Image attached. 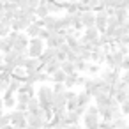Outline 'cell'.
<instances>
[{
  "mask_svg": "<svg viewBox=\"0 0 129 129\" xmlns=\"http://www.w3.org/2000/svg\"><path fill=\"white\" fill-rule=\"evenodd\" d=\"M117 43H118V44H125V46H129V34H124V36H120Z\"/></svg>",
  "mask_w": 129,
  "mask_h": 129,
  "instance_id": "40",
  "label": "cell"
},
{
  "mask_svg": "<svg viewBox=\"0 0 129 129\" xmlns=\"http://www.w3.org/2000/svg\"><path fill=\"white\" fill-rule=\"evenodd\" d=\"M111 124H113V129H129V122L124 118V115L115 118V120H111Z\"/></svg>",
  "mask_w": 129,
  "mask_h": 129,
  "instance_id": "21",
  "label": "cell"
},
{
  "mask_svg": "<svg viewBox=\"0 0 129 129\" xmlns=\"http://www.w3.org/2000/svg\"><path fill=\"white\" fill-rule=\"evenodd\" d=\"M66 76H67V74H66L62 69H58V71H55V73L51 74V81H53V83H64Z\"/></svg>",
  "mask_w": 129,
  "mask_h": 129,
  "instance_id": "28",
  "label": "cell"
},
{
  "mask_svg": "<svg viewBox=\"0 0 129 129\" xmlns=\"http://www.w3.org/2000/svg\"><path fill=\"white\" fill-rule=\"evenodd\" d=\"M0 95H2V92H0Z\"/></svg>",
  "mask_w": 129,
  "mask_h": 129,
  "instance_id": "56",
  "label": "cell"
},
{
  "mask_svg": "<svg viewBox=\"0 0 129 129\" xmlns=\"http://www.w3.org/2000/svg\"><path fill=\"white\" fill-rule=\"evenodd\" d=\"M85 80H87V76H81V74L78 73V76H76V87H83Z\"/></svg>",
  "mask_w": 129,
  "mask_h": 129,
  "instance_id": "43",
  "label": "cell"
},
{
  "mask_svg": "<svg viewBox=\"0 0 129 129\" xmlns=\"http://www.w3.org/2000/svg\"><path fill=\"white\" fill-rule=\"evenodd\" d=\"M50 13H48V7H46V4L44 2H41L39 6H37V9H36V16L41 20V18H46Z\"/></svg>",
  "mask_w": 129,
  "mask_h": 129,
  "instance_id": "26",
  "label": "cell"
},
{
  "mask_svg": "<svg viewBox=\"0 0 129 129\" xmlns=\"http://www.w3.org/2000/svg\"><path fill=\"white\" fill-rule=\"evenodd\" d=\"M74 67H76V73H80V74H87L88 60H81V58H78V60L74 62Z\"/></svg>",
  "mask_w": 129,
  "mask_h": 129,
  "instance_id": "20",
  "label": "cell"
},
{
  "mask_svg": "<svg viewBox=\"0 0 129 129\" xmlns=\"http://www.w3.org/2000/svg\"><path fill=\"white\" fill-rule=\"evenodd\" d=\"M120 113L124 115V117H129V99H125V101H122L120 104Z\"/></svg>",
  "mask_w": 129,
  "mask_h": 129,
  "instance_id": "33",
  "label": "cell"
},
{
  "mask_svg": "<svg viewBox=\"0 0 129 129\" xmlns=\"http://www.w3.org/2000/svg\"><path fill=\"white\" fill-rule=\"evenodd\" d=\"M66 60H69V62H76V60H78V55H76V53H74V51L71 50V51L67 53V57H66Z\"/></svg>",
  "mask_w": 129,
  "mask_h": 129,
  "instance_id": "42",
  "label": "cell"
},
{
  "mask_svg": "<svg viewBox=\"0 0 129 129\" xmlns=\"http://www.w3.org/2000/svg\"><path fill=\"white\" fill-rule=\"evenodd\" d=\"M28 39H30V37H28L25 32H20V34H18V37H16V41L13 43V50H14V51H18V53H21V55H27Z\"/></svg>",
  "mask_w": 129,
  "mask_h": 129,
  "instance_id": "5",
  "label": "cell"
},
{
  "mask_svg": "<svg viewBox=\"0 0 129 129\" xmlns=\"http://www.w3.org/2000/svg\"><path fill=\"white\" fill-rule=\"evenodd\" d=\"M41 28H43V21L37 18L34 23H30V25L25 28V34H27L28 37H39V32H41Z\"/></svg>",
  "mask_w": 129,
  "mask_h": 129,
  "instance_id": "10",
  "label": "cell"
},
{
  "mask_svg": "<svg viewBox=\"0 0 129 129\" xmlns=\"http://www.w3.org/2000/svg\"><path fill=\"white\" fill-rule=\"evenodd\" d=\"M55 55H57V48H44V51L39 55V62L43 64V67H44V64H48L51 58H57Z\"/></svg>",
  "mask_w": 129,
  "mask_h": 129,
  "instance_id": "13",
  "label": "cell"
},
{
  "mask_svg": "<svg viewBox=\"0 0 129 129\" xmlns=\"http://www.w3.org/2000/svg\"><path fill=\"white\" fill-rule=\"evenodd\" d=\"M0 129H14V125H13V124H7V125H2Z\"/></svg>",
  "mask_w": 129,
  "mask_h": 129,
  "instance_id": "47",
  "label": "cell"
},
{
  "mask_svg": "<svg viewBox=\"0 0 129 129\" xmlns=\"http://www.w3.org/2000/svg\"><path fill=\"white\" fill-rule=\"evenodd\" d=\"M118 27H120L118 20H117L115 16H108V23H106V28H108V30H115V28H118Z\"/></svg>",
  "mask_w": 129,
  "mask_h": 129,
  "instance_id": "31",
  "label": "cell"
},
{
  "mask_svg": "<svg viewBox=\"0 0 129 129\" xmlns=\"http://www.w3.org/2000/svg\"><path fill=\"white\" fill-rule=\"evenodd\" d=\"M66 92V90H64ZM64 92H58V94H53V99H51V111L57 113V111H64L66 110V94Z\"/></svg>",
  "mask_w": 129,
  "mask_h": 129,
  "instance_id": "6",
  "label": "cell"
},
{
  "mask_svg": "<svg viewBox=\"0 0 129 129\" xmlns=\"http://www.w3.org/2000/svg\"><path fill=\"white\" fill-rule=\"evenodd\" d=\"M13 50V46H11V43H9V39L7 37H0V53H7V51H11Z\"/></svg>",
  "mask_w": 129,
  "mask_h": 129,
  "instance_id": "25",
  "label": "cell"
},
{
  "mask_svg": "<svg viewBox=\"0 0 129 129\" xmlns=\"http://www.w3.org/2000/svg\"><path fill=\"white\" fill-rule=\"evenodd\" d=\"M9 118L11 124L14 127H27V111H20V110H11L9 111Z\"/></svg>",
  "mask_w": 129,
  "mask_h": 129,
  "instance_id": "4",
  "label": "cell"
},
{
  "mask_svg": "<svg viewBox=\"0 0 129 129\" xmlns=\"http://www.w3.org/2000/svg\"><path fill=\"white\" fill-rule=\"evenodd\" d=\"M76 76H78V73H73V74H67L66 76V80H64L66 88H74L76 87Z\"/></svg>",
  "mask_w": 129,
  "mask_h": 129,
  "instance_id": "24",
  "label": "cell"
},
{
  "mask_svg": "<svg viewBox=\"0 0 129 129\" xmlns=\"http://www.w3.org/2000/svg\"><path fill=\"white\" fill-rule=\"evenodd\" d=\"M60 69L66 73V74H73V73H76V67H74V62H69V60H64L62 64H60Z\"/></svg>",
  "mask_w": 129,
  "mask_h": 129,
  "instance_id": "23",
  "label": "cell"
},
{
  "mask_svg": "<svg viewBox=\"0 0 129 129\" xmlns=\"http://www.w3.org/2000/svg\"><path fill=\"white\" fill-rule=\"evenodd\" d=\"M120 73L122 71H117V69H110V67H106V69H101V73H99V76L103 78V81H106L108 85H117L118 81H120Z\"/></svg>",
  "mask_w": 129,
  "mask_h": 129,
  "instance_id": "3",
  "label": "cell"
},
{
  "mask_svg": "<svg viewBox=\"0 0 129 129\" xmlns=\"http://www.w3.org/2000/svg\"><path fill=\"white\" fill-rule=\"evenodd\" d=\"M99 129H113V124H111V122L101 120V122H99Z\"/></svg>",
  "mask_w": 129,
  "mask_h": 129,
  "instance_id": "45",
  "label": "cell"
},
{
  "mask_svg": "<svg viewBox=\"0 0 129 129\" xmlns=\"http://www.w3.org/2000/svg\"><path fill=\"white\" fill-rule=\"evenodd\" d=\"M0 115H2V111H0Z\"/></svg>",
  "mask_w": 129,
  "mask_h": 129,
  "instance_id": "55",
  "label": "cell"
},
{
  "mask_svg": "<svg viewBox=\"0 0 129 129\" xmlns=\"http://www.w3.org/2000/svg\"><path fill=\"white\" fill-rule=\"evenodd\" d=\"M41 21H43L44 28H48V30H58V16L48 14L46 18H41Z\"/></svg>",
  "mask_w": 129,
  "mask_h": 129,
  "instance_id": "12",
  "label": "cell"
},
{
  "mask_svg": "<svg viewBox=\"0 0 129 129\" xmlns=\"http://www.w3.org/2000/svg\"><path fill=\"white\" fill-rule=\"evenodd\" d=\"M76 108H78V101H76V97L67 99V103H66V110L71 111V110H76Z\"/></svg>",
  "mask_w": 129,
  "mask_h": 129,
  "instance_id": "34",
  "label": "cell"
},
{
  "mask_svg": "<svg viewBox=\"0 0 129 129\" xmlns=\"http://www.w3.org/2000/svg\"><path fill=\"white\" fill-rule=\"evenodd\" d=\"M27 125H32L36 129H46L50 125V122H46L41 115H34V113H27Z\"/></svg>",
  "mask_w": 129,
  "mask_h": 129,
  "instance_id": "7",
  "label": "cell"
},
{
  "mask_svg": "<svg viewBox=\"0 0 129 129\" xmlns=\"http://www.w3.org/2000/svg\"><path fill=\"white\" fill-rule=\"evenodd\" d=\"M106 23H108V14H106V11H95V23H94V27L99 30V34L106 30Z\"/></svg>",
  "mask_w": 129,
  "mask_h": 129,
  "instance_id": "8",
  "label": "cell"
},
{
  "mask_svg": "<svg viewBox=\"0 0 129 129\" xmlns=\"http://www.w3.org/2000/svg\"><path fill=\"white\" fill-rule=\"evenodd\" d=\"M14 129H23V127H14Z\"/></svg>",
  "mask_w": 129,
  "mask_h": 129,
  "instance_id": "52",
  "label": "cell"
},
{
  "mask_svg": "<svg viewBox=\"0 0 129 129\" xmlns=\"http://www.w3.org/2000/svg\"><path fill=\"white\" fill-rule=\"evenodd\" d=\"M0 2H7V0H0Z\"/></svg>",
  "mask_w": 129,
  "mask_h": 129,
  "instance_id": "53",
  "label": "cell"
},
{
  "mask_svg": "<svg viewBox=\"0 0 129 129\" xmlns=\"http://www.w3.org/2000/svg\"><path fill=\"white\" fill-rule=\"evenodd\" d=\"M120 71H129V58L127 57H124V60L120 64Z\"/></svg>",
  "mask_w": 129,
  "mask_h": 129,
  "instance_id": "44",
  "label": "cell"
},
{
  "mask_svg": "<svg viewBox=\"0 0 129 129\" xmlns=\"http://www.w3.org/2000/svg\"><path fill=\"white\" fill-rule=\"evenodd\" d=\"M21 83H23V81H21V80H18V78H13V76H11V81H9V90H13V92H14V94H16V92H18V88H20V85H21Z\"/></svg>",
  "mask_w": 129,
  "mask_h": 129,
  "instance_id": "32",
  "label": "cell"
},
{
  "mask_svg": "<svg viewBox=\"0 0 129 129\" xmlns=\"http://www.w3.org/2000/svg\"><path fill=\"white\" fill-rule=\"evenodd\" d=\"M18 92H23V94H28L30 97H34L36 95V88H34V85H30V83H21L20 85V88H18Z\"/></svg>",
  "mask_w": 129,
  "mask_h": 129,
  "instance_id": "22",
  "label": "cell"
},
{
  "mask_svg": "<svg viewBox=\"0 0 129 129\" xmlns=\"http://www.w3.org/2000/svg\"><path fill=\"white\" fill-rule=\"evenodd\" d=\"M46 7H48V13L50 14H53V16H57V14H60V13H64L62 11V7H60V2H53V0H46Z\"/></svg>",
  "mask_w": 129,
  "mask_h": 129,
  "instance_id": "19",
  "label": "cell"
},
{
  "mask_svg": "<svg viewBox=\"0 0 129 129\" xmlns=\"http://www.w3.org/2000/svg\"><path fill=\"white\" fill-rule=\"evenodd\" d=\"M14 110H20V111H27V103H16V104H14Z\"/></svg>",
  "mask_w": 129,
  "mask_h": 129,
  "instance_id": "46",
  "label": "cell"
},
{
  "mask_svg": "<svg viewBox=\"0 0 129 129\" xmlns=\"http://www.w3.org/2000/svg\"><path fill=\"white\" fill-rule=\"evenodd\" d=\"M85 113H88V115H99V108L95 106V104H88L87 108H85Z\"/></svg>",
  "mask_w": 129,
  "mask_h": 129,
  "instance_id": "36",
  "label": "cell"
},
{
  "mask_svg": "<svg viewBox=\"0 0 129 129\" xmlns=\"http://www.w3.org/2000/svg\"><path fill=\"white\" fill-rule=\"evenodd\" d=\"M23 67H25L27 73H32V71H43V64L39 62V58H32V57L27 58V62H25Z\"/></svg>",
  "mask_w": 129,
  "mask_h": 129,
  "instance_id": "15",
  "label": "cell"
},
{
  "mask_svg": "<svg viewBox=\"0 0 129 129\" xmlns=\"http://www.w3.org/2000/svg\"><path fill=\"white\" fill-rule=\"evenodd\" d=\"M46 44L41 37H30L28 39V48H27V55L32 58H39V55L44 51Z\"/></svg>",
  "mask_w": 129,
  "mask_h": 129,
  "instance_id": "2",
  "label": "cell"
},
{
  "mask_svg": "<svg viewBox=\"0 0 129 129\" xmlns=\"http://www.w3.org/2000/svg\"><path fill=\"white\" fill-rule=\"evenodd\" d=\"M7 124H11L9 113H2V115H0V127H2V125H7Z\"/></svg>",
  "mask_w": 129,
  "mask_h": 129,
  "instance_id": "38",
  "label": "cell"
},
{
  "mask_svg": "<svg viewBox=\"0 0 129 129\" xmlns=\"http://www.w3.org/2000/svg\"><path fill=\"white\" fill-rule=\"evenodd\" d=\"M39 37H41V39H43V41H46V39H48V37H50V30H48V28H44V27H43V28H41V32H39Z\"/></svg>",
  "mask_w": 129,
  "mask_h": 129,
  "instance_id": "41",
  "label": "cell"
},
{
  "mask_svg": "<svg viewBox=\"0 0 129 129\" xmlns=\"http://www.w3.org/2000/svg\"><path fill=\"white\" fill-rule=\"evenodd\" d=\"M101 73V64H95V62H88V69H87V74L90 76H97Z\"/></svg>",
  "mask_w": 129,
  "mask_h": 129,
  "instance_id": "27",
  "label": "cell"
},
{
  "mask_svg": "<svg viewBox=\"0 0 129 129\" xmlns=\"http://www.w3.org/2000/svg\"><path fill=\"white\" fill-rule=\"evenodd\" d=\"M117 50H118L124 57H125V55H129V46H125V44H118V43H117Z\"/></svg>",
  "mask_w": 129,
  "mask_h": 129,
  "instance_id": "39",
  "label": "cell"
},
{
  "mask_svg": "<svg viewBox=\"0 0 129 129\" xmlns=\"http://www.w3.org/2000/svg\"><path fill=\"white\" fill-rule=\"evenodd\" d=\"M115 88H117V87H115ZM113 99L120 104L122 101H125V99H127V90H125V88H117V92H115Z\"/></svg>",
  "mask_w": 129,
  "mask_h": 129,
  "instance_id": "29",
  "label": "cell"
},
{
  "mask_svg": "<svg viewBox=\"0 0 129 129\" xmlns=\"http://www.w3.org/2000/svg\"><path fill=\"white\" fill-rule=\"evenodd\" d=\"M25 129H36V127H32V125H27V127H25Z\"/></svg>",
  "mask_w": 129,
  "mask_h": 129,
  "instance_id": "50",
  "label": "cell"
},
{
  "mask_svg": "<svg viewBox=\"0 0 129 129\" xmlns=\"http://www.w3.org/2000/svg\"><path fill=\"white\" fill-rule=\"evenodd\" d=\"M21 53H18V51H14V50H11V51H7V53H4V64L7 66V67H16V60H18V57H20Z\"/></svg>",
  "mask_w": 129,
  "mask_h": 129,
  "instance_id": "14",
  "label": "cell"
},
{
  "mask_svg": "<svg viewBox=\"0 0 129 129\" xmlns=\"http://www.w3.org/2000/svg\"><path fill=\"white\" fill-rule=\"evenodd\" d=\"M76 101H78V106H88L90 103H92V97L85 92V90H80L78 94H76Z\"/></svg>",
  "mask_w": 129,
  "mask_h": 129,
  "instance_id": "18",
  "label": "cell"
},
{
  "mask_svg": "<svg viewBox=\"0 0 129 129\" xmlns=\"http://www.w3.org/2000/svg\"><path fill=\"white\" fill-rule=\"evenodd\" d=\"M60 64H62L60 60H57V58H51V60H50L48 64H44L43 71H44V73H48V74L51 76V74H53L55 71H58V69H60Z\"/></svg>",
  "mask_w": 129,
  "mask_h": 129,
  "instance_id": "17",
  "label": "cell"
},
{
  "mask_svg": "<svg viewBox=\"0 0 129 129\" xmlns=\"http://www.w3.org/2000/svg\"><path fill=\"white\" fill-rule=\"evenodd\" d=\"M41 2H46V0H41Z\"/></svg>",
  "mask_w": 129,
  "mask_h": 129,
  "instance_id": "54",
  "label": "cell"
},
{
  "mask_svg": "<svg viewBox=\"0 0 129 129\" xmlns=\"http://www.w3.org/2000/svg\"><path fill=\"white\" fill-rule=\"evenodd\" d=\"M80 118H81V115H80L76 110H71V111H67V113H66V117H64V124H66V125L80 124Z\"/></svg>",
  "mask_w": 129,
  "mask_h": 129,
  "instance_id": "16",
  "label": "cell"
},
{
  "mask_svg": "<svg viewBox=\"0 0 129 129\" xmlns=\"http://www.w3.org/2000/svg\"><path fill=\"white\" fill-rule=\"evenodd\" d=\"M25 76H27L25 67H14V71H13V78H18V80L25 81Z\"/></svg>",
  "mask_w": 129,
  "mask_h": 129,
  "instance_id": "30",
  "label": "cell"
},
{
  "mask_svg": "<svg viewBox=\"0 0 129 129\" xmlns=\"http://www.w3.org/2000/svg\"><path fill=\"white\" fill-rule=\"evenodd\" d=\"M53 2H62V0H53Z\"/></svg>",
  "mask_w": 129,
  "mask_h": 129,
  "instance_id": "51",
  "label": "cell"
},
{
  "mask_svg": "<svg viewBox=\"0 0 129 129\" xmlns=\"http://www.w3.org/2000/svg\"><path fill=\"white\" fill-rule=\"evenodd\" d=\"M36 97L39 99V106L43 110H51V99H53V88L46 83H41L36 90Z\"/></svg>",
  "mask_w": 129,
  "mask_h": 129,
  "instance_id": "1",
  "label": "cell"
},
{
  "mask_svg": "<svg viewBox=\"0 0 129 129\" xmlns=\"http://www.w3.org/2000/svg\"><path fill=\"white\" fill-rule=\"evenodd\" d=\"M2 99H4V108H9V110H14V104H16V94L13 90H4L2 92Z\"/></svg>",
  "mask_w": 129,
  "mask_h": 129,
  "instance_id": "9",
  "label": "cell"
},
{
  "mask_svg": "<svg viewBox=\"0 0 129 129\" xmlns=\"http://www.w3.org/2000/svg\"><path fill=\"white\" fill-rule=\"evenodd\" d=\"M80 20H81V23H83V28L94 27V23H95V13H94V11H83V13L80 14Z\"/></svg>",
  "mask_w": 129,
  "mask_h": 129,
  "instance_id": "11",
  "label": "cell"
},
{
  "mask_svg": "<svg viewBox=\"0 0 129 129\" xmlns=\"http://www.w3.org/2000/svg\"><path fill=\"white\" fill-rule=\"evenodd\" d=\"M51 88H53V94H58V92H64L66 90V85L64 83H53Z\"/></svg>",
  "mask_w": 129,
  "mask_h": 129,
  "instance_id": "37",
  "label": "cell"
},
{
  "mask_svg": "<svg viewBox=\"0 0 129 129\" xmlns=\"http://www.w3.org/2000/svg\"><path fill=\"white\" fill-rule=\"evenodd\" d=\"M2 108H4V99H2V95H0V111H2Z\"/></svg>",
  "mask_w": 129,
  "mask_h": 129,
  "instance_id": "48",
  "label": "cell"
},
{
  "mask_svg": "<svg viewBox=\"0 0 129 129\" xmlns=\"http://www.w3.org/2000/svg\"><path fill=\"white\" fill-rule=\"evenodd\" d=\"M4 11V2H0V13Z\"/></svg>",
  "mask_w": 129,
  "mask_h": 129,
  "instance_id": "49",
  "label": "cell"
},
{
  "mask_svg": "<svg viewBox=\"0 0 129 129\" xmlns=\"http://www.w3.org/2000/svg\"><path fill=\"white\" fill-rule=\"evenodd\" d=\"M30 95L28 94H23V92H16V103H28Z\"/></svg>",
  "mask_w": 129,
  "mask_h": 129,
  "instance_id": "35",
  "label": "cell"
}]
</instances>
